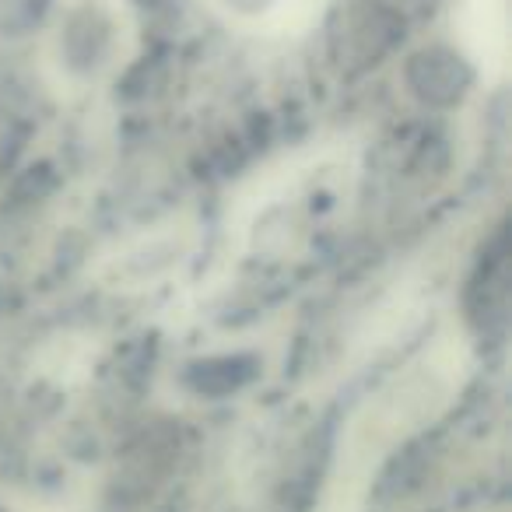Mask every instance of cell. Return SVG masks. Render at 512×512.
Returning <instances> with one entry per match:
<instances>
[{
  "instance_id": "1",
  "label": "cell",
  "mask_w": 512,
  "mask_h": 512,
  "mask_svg": "<svg viewBox=\"0 0 512 512\" xmlns=\"http://www.w3.org/2000/svg\"><path fill=\"white\" fill-rule=\"evenodd\" d=\"M214 8H221L228 22L253 36L295 39L316 29L327 0H214Z\"/></svg>"
},
{
  "instance_id": "2",
  "label": "cell",
  "mask_w": 512,
  "mask_h": 512,
  "mask_svg": "<svg viewBox=\"0 0 512 512\" xmlns=\"http://www.w3.org/2000/svg\"><path fill=\"white\" fill-rule=\"evenodd\" d=\"M460 36L470 60L488 78H502L509 64V4L505 0H460Z\"/></svg>"
}]
</instances>
